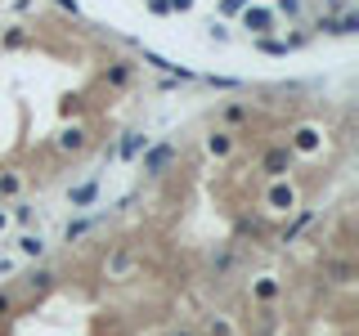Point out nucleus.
Returning a JSON list of instances; mask_svg holds the SVG:
<instances>
[{
	"mask_svg": "<svg viewBox=\"0 0 359 336\" xmlns=\"http://www.w3.org/2000/svg\"><path fill=\"white\" fill-rule=\"evenodd\" d=\"M252 301H261V305L279 301V283H274V278H261V283H252Z\"/></svg>",
	"mask_w": 359,
	"mask_h": 336,
	"instance_id": "13",
	"label": "nucleus"
},
{
	"mask_svg": "<svg viewBox=\"0 0 359 336\" xmlns=\"http://www.w3.org/2000/svg\"><path fill=\"white\" fill-rule=\"evenodd\" d=\"M234 143H238L234 130H211V134H207V152H211V157H229Z\"/></svg>",
	"mask_w": 359,
	"mask_h": 336,
	"instance_id": "8",
	"label": "nucleus"
},
{
	"mask_svg": "<svg viewBox=\"0 0 359 336\" xmlns=\"http://www.w3.org/2000/svg\"><path fill=\"white\" fill-rule=\"evenodd\" d=\"M265 211H274V215H288V211H297L301 206V197H297V188L288 184V179H270V188H265Z\"/></svg>",
	"mask_w": 359,
	"mask_h": 336,
	"instance_id": "1",
	"label": "nucleus"
},
{
	"mask_svg": "<svg viewBox=\"0 0 359 336\" xmlns=\"http://www.w3.org/2000/svg\"><path fill=\"white\" fill-rule=\"evenodd\" d=\"M139 269V256L135 251H126V247H117V251H108V265H103V274L108 278H117V283H126L130 274Z\"/></svg>",
	"mask_w": 359,
	"mask_h": 336,
	"instance_id": "3",
	"label": "nucleus"
},
{
	"mask_svg": "<svg viewBox=\"0 0 359 336\" xmlns=\"http://www.w3.org/2000/svg\"><path fill=\"white\" fill-rule=\"evenodd\" d=\"M166 336H198L193 328H175V332H166Z\"/></svg>",
	"mask_w": 359,
	"mask_h": 336,
	"instance_id": "25",
	"label": "nucleus"
},
{
	"mask_svg": "<svg viewBox=\"0 0 359 336\" xmlns=\"http://www.w3.org/2000/svg\"><path fill=\"white\" fill-rule=\"evenodd\" d=\"M54 283H59V274H54V269H45V265H36L32 274L23 278V287H27V292H36V296H45Z\"/></svg>",
	"mask_w": 359,
	"mask_h": 336,
	"instance_id": "6",
	"label": "nucleus"
},
{
	"mask_svg": "<svg viewBox=\"0 0 359 336\" xmlns=\"http://www.w3.org/2000/svg\"><path fill=\"white\" fill-rule=\"evenodd\" d=\"M45 247H50V242H45L41 233H23V238H18V251H23L27 260H41V256H45Z\"/></svg>",
	"mask_w": 359,
	"mask_h": 336,
	"instance_id": "11",
	"label": "nucleus"
},
{
	"mask_svg": "<svg viewBox=\"0 0 359 336\" xmlns=\"http://www.w3.org/2000/svg\"><path fill=\"white\" fill-rule=\"evenodd\" d=\"M193 0H166V9H189Z\"/></svg>",
	"mask_w": 359,
	"mask_h": 336,
	"instance_id": "24",
	"label": "nucleus"
},
{
	"mask_svg": "<svg viewBox=\"0 0 359 336\" xmlns=\"http://www.w3.org/2000/svg\"><path fill=\"white\" fill-rule=\"evenodd\" d=\"M130 76H135V67H130L126 59H117L108 67V85H130Z\"/></svg>",
	"mask_w": 359,
	"mask_h": 336,
	"instance_id": "15",
	"label": "nucleus"
},
{
	"mask_svg": "<svg viewBox=\"0 0 359 336\" xmlns=\"http://www.w3.org/2000/svg\"><path fill=\"white\" fill-rule=\"evenodd\" d=\"M32 215H36V211H32V202H14V220H18V224H32Z\"/></svg>",
	"mask_w": 359,
	"mask_h": 336,
	"instance_id": "20",
	"label": "nucleus"
},
{
	"mask_svg": "<svg viewBox=\"0 0 359 336\" xmlns=\"http://www.w3.org/2000/svg\"><path fill=\"white\" fill-rule=\"evenodd\" d=\"M5 224H9V215H5V211H0V229H5Z\"/></svg>",
	"mask_w": 359,
	"mask_h": 336,
	"instance_id": "26",
	"label": "nucleus"
},
{
	"mask_svg": "<svg viewBox=\"0 0 359 336\" xmlns=\"http://www.w3.org/2000/svg\"><path fill=\"white\" fill-rule=\"evenodd\" d=\"M324 274L333 278V283H342V287H346V283L355 278V265H351V260H328V265H324Z\"/></svg>",
	"mask_w": 359,
	"mask_h": 336,
	"instance_id": "12",
	"label": "nucleus"
},
{
	"mask_svg": "<svg viewBox=\"0 0 359 336\" xmlns=\"http://www.w3.org/2000/svg\"><path fill=\"white\" fill-rule=\"evenodd\" d=\"M94 229V220H68V229H63V242H77V238H86Z\"/></svg>",
	"mask_w": 359,
	"mask_h": 336,
	"instance_id": "16",
	"label": "nucleus"
},
{
	"mask_svg": "<svg viewBox=\"0 0 359 336\" xmlns=\"http://www.w3.org/2000/svg\"><path fill=\"white\" fill-rule=\"evenodd\" d=\"M247 27L252 32H270V14L265 9H247Z\"/></svg>",
	"mask_w": 359,
	"mask_h": 336,
	"instance_id": "18",
	"label": "nucleus"
},
{
	"mask_svg": "<svg viewBox=\"0 0 359 336\" xmlns=\"http://www.w3.org/2000/svg\"><path fill=\"white\" fill-rule=\"evenodd\" d=\"M306 224H310V211H301V215L292 220L288 229H283V242H292V238H297V233H301V229H306Z\"/></svg>",
	"mask_w": 359,
	"mask_h": 336,
	"instance_id": "19",
	"label": "nucleus"
},
{
	"mask_svg": "<svg viewBox=\"0 0 359 336\" xmlns=\"http://www.w3.org/2000/svg\"><path fill=\"white\" fill-rule=\"evenodd\" d=\"M5 314H14V292L0 287V319H5Z\"/></svg>",
	"mask_w": 359,
	"mask_h": 336,
	"instance_id": "22",
	"label": "nucleus"
},
{
	"mask_svg": "<svg viewBox=\"0 0 359 336\" xmlns=\"http://www.w3.org/2000/svg\"><path fill=\"white\" fill-rule=\"evenodd\" d=\"M207 336H234V323L225 319V314H211V319H207Z\"/></svg>",
	"mask_w": 359,
	"mask_h": 336,
	"instance_id": "17",
	"label": "nucleus"
},
{
	"mask_svg": "<svg viewBox=\"0 0 359 336\" xmlns=\"http://www.w3.org/2000/svg\"><path fill=\"white\" fill-rule=\"evenodd\" d=\"M297 166V157H292L288 143H279V148H270L265 157H261V170H265L270 179H288V170Z\"/></svg>",
	"mask_w": 359,
	"mask_h": 336,
	"instance_id": "2",
	"label": "nucleus"
},
{
	"mask_svg": "<svg viewBox=\"0 0 359 336\" xmlns=\"http://www.w3.org/2000/svg\"><path fill=\"white\" fill-rule=\"evenodd\" d=\"M247 117H252L247 103H225V108H220V121H225V126H220V130H234V134H238V126H243Z\"/></svg>",
	"mask_w": 359,
	"mask_h": 336,
	"instance_id": "9",
	"label": "nucleus"
},
{
	"mask_svg": "<svg viewBox=\"0 0 359 336\" xmlns=\"http://www.w3.org/2000/svg\"><path fill=\"white\" fill-rule=\"evenodd\" d=\"M23 193V175L18 170H0V197H18Z\"/></svg>",
	"mask_w": 359,
	"mask_h": 336,
	"instance_id": "14",
	"label": "nucleus"
},
{
	"mask_svg": "<svg viewBox=\"0 0 359 336\" xmlns=\"http://www.w3.org/2000/svg\"><path fill=\"white\" fill-rule=\"evenodd\" d=\"M279 9H288V14H297V9H301V0H279Z\"/></svg>",
	"mask_w": 359,
	"mask_h": 336,
	"instance_id": "23",
	"label": "nucleus"
},
{
	"mask_svg": "<svg viewBox=\"0 0 359 336\" xmlns=\"http://www.w3.org/2000/svg\"><path fill=\"white\" fill-rule=\"evenodd\" d=\"M171 157H175V143H171V139H162V143H153V148H144V175H162V170L171 166Z\"/></svg>",
	"mask_w": 359,
	"mask_h": 336,
	"instance_id": "4",
	"label": "nucleus"
},
{
	"mask_svg": "<svg viewBox=\"0 0 359 336\" xmlns=\"http://www.w3.org/2000/svg\"><path fill=\"white\" fill-rule=\"evenodd\" d=\"M86 143H90L86 126H68L59 134V152H68V157H72V152H86Z\"/></svg>",
	"mask_w": 359,
	"mask_h": 336,
	"instance_id": "7",
	"label": "nucleus"
},
{
	"mask_svg": "<svg viewBox=\"0 0 359 336\" xmlns=\"http://www.w3.org/2000/svg\"><path fill=\"white\" fill-rule=\"evenodd\" d=\"M139 148H148V139H139V134H130V139L121 143V157H135Z\"/></svg>",
	"mask_w": 359,
	"mask_h": 336,
	"instance_id": "21",
	"label": "nucleus"
},
{
	"mask_svg": "<svg viewBox=\"0 0 359 336\" xmlns=\"http://www.w3.org/2000/svg\"><path fill=\"white\" fill-rule=\"evenodd\" d=\"M94 197H99V179H86V184H77V188H68V202H72V206H90V202Z\"/></svg>",
	"mask_w": 359,
	"mask_h": 336,
	"instance_id": "10",
	"label": "nucleus"
},
{
	"mask_svg": "<svg viewBox=\"0 0 359 336\" xmlns=\"http://www.w3.org/2000/svg\"><path fill=\"white\" fill-rule=\"evenodd\" d=\"M319 143H324V134H319L315 126H301L297 134H292V157H310V152H319Z\"/></svg>",
	"mask_w": 359,
	"mask_h": 336,
	"instance_id": "5",
	"label": "nucleus"
}]
</instances>
